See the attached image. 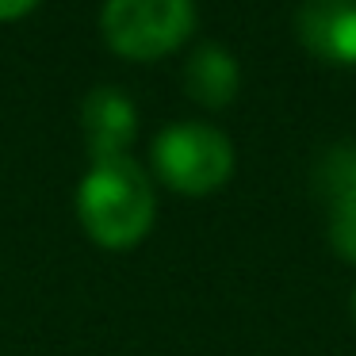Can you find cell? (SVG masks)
I'll return each instance as SVG.
<instances>
[{"mask_svg":"<svg viewBox=\"0 0 356 356\" xmlns=\"http://www.w3.org/2000/svg\"><path fill=\"white\" fill-rule=\"evenodd\" d=\"M353 188H356V146H348V142L330 146L322 154V161L314 165V192L330 207L333 200L348 195Z\"/></svg>","mask_w":356,"mask_h":356,"instance_id":"52a82bcc","label":"cell"},{"mask_svg":"<svg viewBox=\"0 0 356 356\" xmlns=\"http://www.w3.org/2000/svg\"><path fill=\"white\" fill-rule=\"evenodd\" d=\"M295 35L330 65H356V0H302Z\"/></svg>","mask_w":356,"mask_h":356,"instance_id":"277c9868","label":"cell"},{"mask_svg":"<svg viewBox=\"0 0 356 356\" xmlns=\"http://www.w3.org/2000/svg\"><path fill=\"white\" fill-rule=\"evenodd\" d=\"M39 0H0V19H24Z\"/></svg>","mask_w":356,"mask_h":356,"instance_id":"9c48e42d","label":"cell"},{"mask_svg":"<svg viewBox=\"0 0 356 356\" xmlns=\"http://www.w3.org/2000/svg\"><path fill=\"white\" fill-rule=\"evenodd\" d=\"M238 85H241V70L230 50H222L218 42H203V47L192 50V58L184 65V88L195 104L218 111L238 96Z\"/></svg>","mask_w":356,"mask_h":356,"instance_id":"8992f818","label":"cell"},{"mask_svg":"<svg viewBox=\"0 0 356 356\" xmlns=\"http://www.w3.org/2000/svg\"><path fill=\"white\" fill-rule=\"evenodd\" d=\"M348 314H353V322H356V291H353V299H348Z\"/></svg>","mask_w":356,"mask_h":356,"instance_id":"30bf717a","label":"cell"},{"mask_svg":"<svg viewBox=\"0 0 356 356\" xmlns=\"http://www.w3.org/2000/svg\"><path fill=\"white\" fill-rule=\"evenodd\" d=\"M104 39L115 54L134 62L165 58L192 35V0H104L100 12Z\"/></svg>","mask_w":356,"mask_h":356,"instance_id":"7a4b0ae2","label":"cell"},{"mask_svg":"<svg viewBox=\"0 0 356 356\" xmlns=\"http://www.w3.org/2000/svg\"><path fill=\"white\" fill-rule=\"evenodd\" d=\"M81 131H85L92 161H111L127 157V146L138 134V111L134 100L119 88H92L81 104Z\"/></svg>","mask_w":356,"mask_h":356,"instance_id":"5b68a950","label":"cell"},{"mask_svg":"<svg viewBox=\"0 0 356 356\" xmlns=\"http://www.w3.org/2000/svg\"><path fill=\"white\" fill-rule=\"evenodd\" d=\"M77 215L96 245L131 249L154 226V184L131 157L92 161V169L85 172L77 188Z\"/></svg>","mask_w":356,"mask_h":356,"instance_id":"6da1fadb","label":"cell"},{"mask_svg":"<svg viewBox=\"0 0 356 356\" xmlns=\"http://www.w3.org/2000/svg\"><path fill=\"white\" fill-rule=\"evenodd\" d=\"M154 169L172 192L207 195L234 172V146L218 127L172 123L154 142Z\"/></svg>","mask_w":356,"mask_h":356,"instance_id":"3957f363","label":"cell"},{"mask_svg":"<svg viewBox=\"0 0 356 356\" xmlns=\"http://www.w3.org/2000/svg\"><path fill=\"white\" fill-rule=\"evenodd\" d=\"M330 245L356 264V188L330 203Z\"/></svg>","mask_w":356,"mask_h":356,"instance_id":"ba28073f","label":"cell"}]
</instances>
